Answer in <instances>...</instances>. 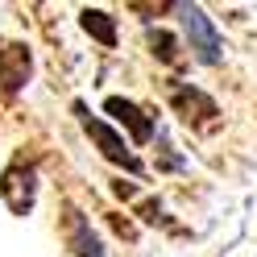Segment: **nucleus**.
Wrapping results in <instances>:
<instances>
[{
	"label": "nucleus",
	"instance_id": "7",
	"mask_svg": "<svg viewBox=\"0 0 257 257\" xmlns=\"http://www.w3.org/2000/svg\"><path fill=\"white\" fill-rule=\"evenodd\" d=\"M83 29H87L91 38H100L104 46H116V25H112V17H108V13L87 9V13H83Z\"/></svg>",
	"mask_w": 257,
	"mask_h": 257
},
{
	"label": "nucleus",
	"instance_id": "1",
	"mask_svg": "<svg viewBox=\"0 0 257 257\" xmlns=\"http://www.w3.org/2000/svg\"><path fill=\"white\" fill-rule=\"evenodd\" d=\"M183 21H187V38H191V50H195L203 62H220V50H224V42L216 34V25L207 21V13L195 9V5H183Z\"/></svg>",
	"mask_w": 257,
	"mask_h": 257
},
{
	"label": "nucleus",
	"instance_id": "4",
	"mask_svg": "<svg viewBox=\"0 0 257 257\" xmlns=\"http://www.w3.org/2000/svg\"><path fill=\"white\" fill-rule=\"evenodd\" d=\"M104 108H108L120 124H128V128H133V137H137V141H150V137H154V120H150V116H146V112H141L133 100H120V95H112Z\"/></svg>",
	"mask_w": 257,
	"mask_h": 257
},
{
	"label": "nucleus",
	"instance_id": "6",
	"mask_svg": "<svg viewBox=\"0 0 257 257\" xmlns=\"http://www.w3.org/2000/svg\"><path fill=\"white\" fill-rule=\"evenodd\" d=\"M71 245H75L79 257H108L104 245H100V236L87 228V220L79 216V212H71Z\"/></svg>",
	"mask_w": 257,
	"mask_h": 257
},
{
	"label": "nucleus",
	"instance_id": "2",
	"mask_svg": "<svg viewBox=\"0 0 257 257\" xmlns=\"http://www.w3.org/2000/svg\"><path fill=\"white\" fill-rule=\"evenodd\" d=\"M75 112H79V116H83V128H87V133L95 137V146H100L104 150V158H112V162H116V166H124V170H141V162H137V158L133 154H128V146H124V137H116V133H112V128L104 124V120H95L91 116V112L83 108V104H75Z\"/></svg>",
	"mask_w": 257,
	"mask_h": 257
},
{
	"label": "nucleus",
	"instance_id": "8",
	"mask_svg": "<svg viewBox=\"0 0 257 257\" xmlns=\"http://www.w3.org/2000/svg\"><path fill=\"white\" fill-rule=\"evenodd\" d=\"M150 42H154V54L162 58V62H179V50H174L179 42H174L166 29H150Z\"/></svg>",
	"mask_w": 257,
	"mask_h": 257
},
{
	"label": "nucleus",
	"instance_id": "3",
	"mask_svg": "<svg viewBox=\"0 0 257 257\" xmlns=\"http://www.w3.org/2000/svg\"><path fill=\"white\" fill-rule=\"evenodd\" d=\"M25 79H29V50L17 42H0V87L21 91Z\"/></svg>",
	"mask_w": 257,
	"mask_h": 257
},
{
	"label": "nucleus",
	"instance_id": "5",
	"mask_svg": "<svg viewBox=\"0 0 257 257\" xmlns=\"http://www.w3.org/2000/svg\"><path fill=\"white\" fill-rule=\"evenodd\" d=\"M170 100H174V108L183 112V120L191 124V112H199L195 120H203V116H216V104L207 100L203 91H195V87H174L170 91Z\"/></svg>",
	"mask_w": 257,
	"mask_h": 257
}]
</instances>
